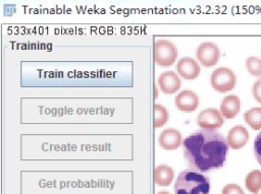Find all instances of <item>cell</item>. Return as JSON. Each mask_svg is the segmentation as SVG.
<instances>
[{"label": "cell", "mask_w": 261, "mask_h": 194, "mask_svg": "<svg viewBox=\"0 0 261 194\" xmlns=\"http://www.w3.org/2000/svg\"><path fill=\"white\" fill-rule=\"evenodd\" d=\"M228 147L226 138L212 130L200 129L182 141L188 167L198 173H209L223 167Z\"/></svg>", "instance_id": "cell-1"}, {"label": "cell", "mask_w": 261, "mask_h": 194, "mask_svg": "<svg viewBox=\"0 0 261 194\" xmlns=\"http://www.w3.org/2000/svg\"><path fill=\"white\" fill-rule=\"evenodd\" d=\"M158 85L161 91L165 94L176 92L181 86V80L173 71H165L158 76Z\"/></svg>", "instance_id": "cell-9"}, {"label": "cell", "mask_w": 261, "mask_h": 194, "mask_svg": "<svg viewBox=\"0 0 261 194\" xmlns=\"http://www.w3.org/2000/svg\"><path fill=\"white\" fill-rule=\"evenodd\" d=\"M249 138H250V134L248 130L242 125H237V126H233L228 131L226 136V141L230 148L240 149L246 145Z\"/></svg>", "instance_id": "cell-11"}, {"label": "cell", "mask_w": 261, "mask_h": 194, "mask_svg": "<svg viewBox=\"0 0 261 194\" xmlns=\"http://www.w3.org/2000/svg\"><path fill=\"white\" fill-rule=\"evenodd\" d=\"M245 66L247 71L253 76H261V59L255 56H250L246 59Z\"/></svg>", "instance_id": "cell-17"}, {"label": "cell", "mask_w": 261, "mask_h": 194, "mask_svg": "<svg viewBox=\"0 0 261 194\" xmlns=\"http://www.w3.org/2000/svg\"><path fill=\"white\" fill-rule=\"evenodd\" d=\"M175 194H209L210 181L207 176L192 170L181 171L174 184Z\"/></svg>", "instance_id": "cell-2"}, {"label": "cell", "mask_w": 261, "mask_h": 194, "mask_svg": "<svg viewBox=\"0 0 261 194\" xmlns=\"http://www.w3.org/2000/svg\"><path fill=\"white\" fill-rule=\"evenodd\" d=\"M153 111H154L153 127H154V129H157L166 124V122L168 121V118H169V114H168L167 109L160 104H155Z\"/></svg>", "instance_id": "cell-16"}, {"label": "cell", "mask_w": 261, "mask_h": 194, "mask_svg": "<svg viewBox=\"0 0 261 194\" xmlns=\"http://www.w3.org/2000/svg\"><path fill=\"white\" fill-rule=\"evenodd\" d=\"M156 194H170V193L167 192V191H159V192L156 193Z\"/></svg>", "instance_id": "cell-21"}, {"label": "cell", "mask_w": 261, "mask_h": 194, "mask_svg": "<svg viewBox=\"0 0 261 194\" xmlns=\"http://www.w3.org/2000/svg\"><path fill=\"white\" fill-rule=\"evenodd\" d=\"M224 123V119L219 110L215 108H207L202 110L197 117V124L204 130H212L220 128Z\"/></svg>", "instance_id": "cell-6"}, {"label": "cell", "mask_w": 261, "mask_h": 194, "mask_svg": "<svg viewBox=\"0 0 261 194\" xmlns=\"http://www.w3.org/2000/svg\"><path fill=\"white\" fill-rule=\"evenodd\" d=\"M177 58L176 46L169 40H157L153 45V59L160 67L171 66Z\"/></svg>", "instance_id": "cell-3"}, {"label": "cell", "mask_w": 261, "mask_h": 194, "mask_svg": "<svg viewBox=\"0 0 261 194\" xmlns=\"http://www.w3.org/2000/svg\"><path fill=\"white\" fill-rule=\"evenodd\" d=\"M254 154L257 161L261 165V132L256 136L254 140Z\"/></svg>", "instance_id": "cell-19"}, {"label": "cell", "mask_w": 261, "mask_h": 194, "mask_svg": "<svg viewBox=\"0 0 261 194\" xmlns=\"http://www.w3.org/2000/svg\"><path fill=\"white\" fill-rule=\"evenodd\" d=\"M175 107L182 113L194 112L199 106V98L191 89H184L174 99Z\"/></svg>", "instance_id": "cell-7"}, {"label": "cell", "mask_w": 261, "mask_h": 194, "mask_svg": "<svg viewBox=\"0 0 261 194\" xmlns=\"http://www.w3.org/2000/svg\"><path fill=\"white\" fill-rule=\"evenodd\" d=\"M237 76L234 72L227 67H219L210 75V84L218 92H227L234 88Z\"/></svg>", "instance_id": "cell-4"}, {"label": "cell", "mask_w": 261, "mask_h": 194, "mask_svg": "<svg viewBox=\"0 0 261 194\" xmlns=\"http://www.w3.org/2000/svg\"><path fill=\"white\" fill-rule=\"evenodd\" d=\"M252 94L254 99L261 104V78L254 82L252 87Z\"/></svg>", "instance_id": "cell-20"}, {"label": "cell", "mask_w": 261, "mask_h": 194, "mask_svg": "<svg viewBox=\"0 0 261 194\" xmlns=\"http://www.w3.org/2000/svg\"><path fill=\"white\" fill-rule=\"evenodd\" d=\"M177 73L186 80H194L200 74V65L191 57H182L176 64Z\"/></svg>", "instance_id": "cell-10"}, {"label": "cell", "mask_w": 261, "mask_h": 194, "mask_svg": "<svg viewBox=\"0 0 261 194\" xmlns=\"http://www.w3.org/2000/svg\"><path fill=\"white\" fill-rule=\"evenodd\" d=\"M174 178V172L171 167L167 165H159L153 171V179L155 184L160 187L169 186Z\"/></svg>", "instance_id": "cell-13"}, {"label": "cell", "mask_w": 261, "mask_h": 194, "mask_svg": "<svg viewBox=\"0 0 261 194\" xmlns=\"http://www.w3.org/2000/svg\"><path fill=\"white\" fill-rule=\"evenodd\" d=\"M246 188L253 194H259L261 189V171L253 170L251 171L245 179Z\"/></svg>", "instance_id": "cell-14"}, {"label": "cell", "mask_w": 261, "mask_h": 194, "mask_svg": "<svg viewBox=\"0 0 261 194\" xmlns=\"http://www.w3.org/2000/svg\"><path fill=\"white\" fill-rule=\"evenodd\" d=\"M196 57L201 65L209 68L218 62L220 50L218 46L212 42H203L196 50Z\"/></svg>", "instance_id": "cell-5"}, {"label": "cell", "mask_w": 261, "mask_h": 194, "mask_svg": "<svg viewBox=\"0 0 261 194\" xmlns=\"http://www.w3.org/2000/svg\"><path fill=\"white\" fill-rule=\"evenodd\" d=\"M182 137L180 132L174 128H166L158 136L159 145L166 150H173L182 144Z\"/></svg>", "instance_id": "cell-8"}, {"label": "cell", "mask_w": 261, "mask_h": 194, "mask_svg": "<svg viewBox=\"0 0 261 194\" xmlns=\"http://www.w3.org/2000/svg\"><path fill=\"white\" fill-rule=\"evenodd\" d=\"M241 110V100L238 95L229 94L223 98L220 104V113L225 119H233Z\"/></svg>", "instance_id": "cell-12"}, {"label": "cell", "mask_w": 261, "mask_h": 194, "mask_svg": "<svg viewBox=\"0 0 261 194\" xmlns=\"http://www.w3.org/2000/svg\"><path fill=\"white\" fill-rule=\"evenodd\" d=\"M245 122L253 129H261V108H252L244 113Z\"/></svg>", "instance_id": "cell-15"}, {"label": "cell", "mask_w": 261, "mask_h": 194, "mask_svg": "<svg viewBox=\"0 0 261 194\" xmlns=\"http://www.w3.org/2000/svg\"><path fill=\"white\" fill-rule=\"evenodd\" d=\"M222 194H245L244 190L238 184H227L222 188Z\"/></svg>", "instance_id": "cell-18"}]
</instances>
